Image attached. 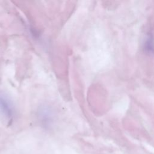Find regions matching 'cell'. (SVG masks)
Wrapping results in <instances>:
<instances>
[{"label": "cell", "instance_id": "1", "mask_svg": "<svg viewBox=\"0 0 154 154\" xmlns=\"http://www.w3.org/2000/svg\"><path fill=\"white\" fill-rule=\"evenodd\" d=\"M0 115L8 122L14 116V109L11 102L5 97H0Z\"/></svg>", "mask_w": 154, "mask_h": 154}, {"label": "cell", "instance_id": "2", "mask_svg": "<svg viewBox=\"0 0 154 154\" xmlns=\"http://www.w3.org/2000/svg\"><path fill=\"white\" fill-rule=\"evenodd\" d=\"M38 113L40 119L43 120L42 121H44L46 123L51 121L52 119L54 112L49 106H44L43 107H42L40 110L38 111Z\"/></svg>", "mask_w": 154, "mask_h": 154}, {"label": "cell", "instance_id": "3", "mask_svg": "<svg viewBox=\"0 0 154 154\" xmlns=\"http://www.w3.org/2000/svg\"><path fill=\"white\" fill-rule=\"evenodd\" d=\"M152 35H149L146 42V49L149 52H153L154 51V41Z\"/></svg>", "mask_w": 154, "mask_h": 154}]
</instances>
